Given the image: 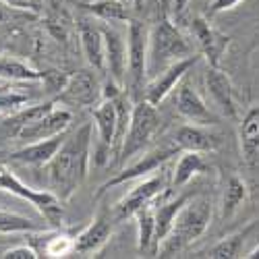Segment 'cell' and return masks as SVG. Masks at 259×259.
I'll use <instances>...</instances> for the list:
<instances>
[{
  "label": "cell",
  "instance_id": "obj_4",
  "mask_svg": "<svg viewBox=\"0 0 259 259\" xmlns=\"http://www.w3.org/2000/svg\"><path fill=\"white\" fill-rule=\"evenodd\" d=\"M0 191H7V193H11V195H17L19 199L29 201L41 215H44V220L52 228H60L62 226V218H64L62 201L54 195L50 189L44 191V189H33L29 185H25L5 164H0Z\"/></svg>",
  "mask_w": 259,
  "mask_h": 259
},
{
  "label": "cell",
  "instance_id": "obj_19",
  "mask_svg": "<svg viewBox=\"0 0 259 259\" xmlns=\"http://www.w3.org/2000/svg\"><path fill=\"white\" fill-rule=\"evenodd\" d=\"M62 135L56 137H48V139H39V141H31L25 147L13 152L9 158L13 162H21V164H31V166H46L60 149L62 145Z\"/></svg>",
  "mask_w": 259,
  "mask_h": 259
},
{
  "label": "cell",
  "instance_id": "obj_2",
  "mask_svg": "<svg viewBox=\"0 0 259 259\" xmlns=\"http://www.w3.org/2000/svg\"><path fill=\"white\" fill-rule=\"evenodd\" d=\"M211 222V201L207 197H193L187 199L183 209L179 211L172 230L158 247L160 257H175L183 253L189 245H193L197 239L205 234Z\"/></svg>",
  "mask_w": 259,
  "mask_h": 259
},
{
  "label": "cell",
  "instance_id": "obj_12",
  "mask_svg": "<svg viewBox=\"0 0 259 259\" xmlns=\"http://www.w3.org/2000/svg\"><path fill=\"white\" fill-rule=\"evenodd\" d=\"M114 224H116L114 213L100 211L96 218L75 236V253H79L81 257L100 253L102 247L110 241V236L114 232Z\"/></svg>",
  "mask_w": 259,
  "mask_h": 259
},
{
  "label": "cell",
  "instance_id": "obj_40",
  "mask_svg": "<svg viewBox=\"0 0 259 259\" xmlns=\"http://www.w3.org/2000/svg\"><path fill=\"white\" fill-rule=\"evenodd\" d=\"M77 3L79 5H85V3H92V0H77Z\"/></svg>",
  "mask_w": 259,
  "mask_h": 259
},
{
  "label": "cell",
  "instance_id": "obj_41",
  "mask_svg": "<svg viewBox=\"0 0 259 259\" xmlns=\"http://www.w3.org/2000/svg\"><path fill=\"white\" fill-rule=\"evenodd\" d=\"M124 3H128V5H133V0H124Z\"/></svg>",
  "mask_w": 259,
  "mask_h": 259
},
{
  "label": "cell",
  "instance_id": "obj_32",
  "mask_svg": "<svg viewBox=\"0 0 259 259\" xmlns=\"http://www.w3.org/2000/svg\"><path fill=\"white\" fill-rule=\"evenodd\" d=\"M41 81L46 83V92H60L64 88V83L69 81V77L58 73V71H50V73L41 75Z\"/></svg>",
  "mask_w": 259,
  "mask_h": 259
},
{
  "label": "cell",
  "instance_id": "obj_23",
  "mask_svg": "<svg viewBox=\"0 0 259 259\" xmlns=\"http://www.w3.org/2000/svg\"><path fill=\"white\" fill-rule=\"evenodd\" d=\"M90 15L98 17L100 21L112 23V21H131V5L124 0H92V3L79 5Z\"/></svg>",
  "mask_w": 259,
  "mask_h": 259
},
{
  "label": "cell",
  "instance_id": "obj_34",
  "mask_svg": "<svg viewBox=\"0 0 259 259\" xmlns=\"http://www.w3.org/2000/svg\"><path fill=\"white\" fill-rule=\"evenodd\" d=\"M243 0H211L209 5V15H218V13H224V11H230L234 7H239Z\"/></svg>",
  "mask_w": 259,
  "mask_h": 259
},
{
  "label": "cell",
  "instance_id": "obj_11",
  "mask_svg": "<svg viewBox=\"0 0 259 259\" xmlns=\"http://www.w3.org/2000/svg\"><path fill=\"white\" fill-rule=\"evenodd\" d=\"M94 124L98 128V149L94 152L96 164H106L110 162L112 156V143L116 135V122H118V112H116V102L114 100H102L94 110Z\"/></svg>",
  "mask_w": 259,
  "mask_h": 259
},
{
  "label": "cell",
  "instance_id": "obj_5",
  "mask_svg": "<svg viewBox=\"0 0 259 259\" xmlns=\"http://www.w3.org/2000/svg\"><path fill=\"white\" fill-rule=\"evenodd\" d=\"M160 128V114H158V106L149 104L145 98L137 100L133 104V112H131V124L122 143V149L118 154V162L131 160L135 154L143 152L149 145V141L154 139V135Z\"/></svg>",
  "mask_w": 259,
  "mask_h": 259
},
{
  "label": "cell",
  "instance_id": "obj_14",
  "mask_svg": "<svg viewBox=\"0 0 259 259\" xmlns=\"http://www.w3.org/2000/svg\"><path fill=\"white\" fill-rule=\"evenodd\" d=\"M102 33H104L106 71L112 81H116L118 85H124L126 83V58H128L126 39L122 37V33H118L108 23H102Z\"/></svg>",
  "mask_w": 259,
  "mask_h": 259
},
{
  "label": "cell",
  "instance_id": "obj_33",
  "mask_svg": "<svg viewBox=\"0 0 259 259\" xmlns=\"http://www.w3.org/2000/svg\"><path fill=\"white\" fill-rule=\"evenodd\" d=\"M0 257H3V259H37L39 253H37V249H33V247L21 245V247H13V249L5 251Z\"/></svg>",
  "mask_w": 259,
  "mask_h": 259
},
{
  "label": "cell",
  "instance_id": "obj_39",
  "mask_svg": "<svg viewBox=\"0 0 259 259\" xmlns=\"http://www.w3.org/2000/svg\"><path fill=\"white\" fill-rule=\"evenodd\" d=\"M29 3H31V7H33V9H39V5H41V0H29Z\"/></svg>",
  "mask_w": 259,
  "mask_h": 259
},
{
  "label": "cell",
  "instance_id": "obj_36",
  "mask_svg": "<svg viewBox=\"0 0 259 259\" xmlns=\"http://www.w3.org/2000/svg\"><path fill=\"white\" fill-rule=\"evenodd\" d=\"M3 3L7 5V7H13V9H33L31 7V3H29V0H3Z\"/></svg>",
  "mask_w": 259,
  "mask_h": 259
},
{
  "label": "cell",
  "instance_id": "obj_18",
  "mask_svg": "<svg viewBox=\"0 0 259 259\" xmlns=\"http://www.w3.org/2000/svg\"><path fill=\"white\" fill-rule=\"evenodd\" d=\"M205 85H207V92H209L213 104L218 106V110L226 118H236V114H239V108H236L234 88H232L230 77L220 67H207V71H205Z\"/></svg>",
  "mask_w": 259,
  "mask_h": 259
},
{
  "label": "cell",
  "instance_id": "obj_1",
  "mask_svg": "<svg viewBox=\"0 0 259 259\" xmlns=\"http://www.w3.org/2000/svg\"><path fill=\"white\" fill-rule=\"evenodd\" d=\"M92 158V122H85L62 141L56 156L46 164L48 189L67 203L79 191L90 172Z\"/></svg>",
  "mask_w": 259,
  "mask_h": 259
},
{
  "label": "cell",
  "instance_id": "obj_24",
  "mask_svg": "<svg viewBox=\"0 0 259 259\" xmlns=\"http://www.w3.org/2000/svg\"><path fill=\"white\" fill-rule=\"evenodd\" d=\"M187 195H181L172 201H166L162 203L158 209H156V236H154V255L158 253V247L162 245V241L168 236V232L172 230V224H175L179 211L183 209V205L187 203Z\"/></svg>",
  "mask_w": 259,
  "mask_h": 259
},
{
  "label": "cell",
  "instance_id": "obj_37",
  "mask_svg": "<svg viewBox=\"0 0 259 259\" xmlns=\"http://www.w3.org/2000/svg\"><path fill=\"white\" fill-rule=\"evenodd\" d=\"M11 19H13L11 11H9V9H5L3 5H0V25H3V23H11Z\"/></svg>",
  "mask_w": 259,
  "mask_h": 259
},
{
  "label": "cell",
  "instance_id": "obj_30",
  "mask_svg": "<svg viewBox=\"0 0 259 259\" xmlns=\"http://www.w3.org/2000/svg\"><path fill=\"white\" fill-rule=\"evenodd\" d=\"M41 75L29 64L17 58H0V79L3 81H41Z\"/></svg>",
  "mask_w": 259,
  "mask_h": 259
},
{
  "label": "cell",
  "instance_id": "obj_22",
  "mask_svg": "<svg viewBox=\"0 0 259 259\" xmlns=\"http://www.w3.org/2000/svg\"><path fill=\"white\" fill-rule=\"evenodd\" d=\"M209 166L207 162L203 160V154L199 152H183L175 170H172V187L175 189H181L185 187L189 181H193L197 175L201 172H207Z\"/></svg>",
  "mask_w": 259,
  "mask_h": 259
},
{
  "label": "cell",
  "instance_id": "obj_8",
  "mask_svg": "<svg viewBox=\"0 0 259 259\" xmlns=\"http://www.w3.org/2000/svg\"><path fill=\"white\" fill-rule=\"evenodd\" d=\"M164 187H166V181H164L162 175H160V177L141 179V181L114 205V218H116V222H122V220H126V218H131V215H135L139 209L152 205V203L162 195Z\"/></svg>",
  "mask_w": 259,
  "mask_h": 259
},
{
  "label": "cell",
  "instance_id": "obj_27",
  "mask_svg": "<svg viewBox=\"0 0 259 259\" xmlns=\"http://www.w3.org/2000/svg\"><path fill=\"white\" fill-rule=\"evenodd\" d=\"M46 228H48L46 224H37L21 213L0 209V234H33V232H44Z\"/></svg>",
  "mask_w": 259,
  "mask_h": 259
},
{
  "label": "cell",
  "instance_id": "obj_15",
  "mask_svg": "<svg viewBox=\"0 0 259 259\" xmlns=\"http://www.w3.org/2000/svg\"><path fill=\"white\" fill-rule=\"evenodd\" d=\"M175 104H177L179 114L183 118H187L189 122L203 124V126L215 124V114L207 108L205 100L195 90V85H191L189 81L177 85V100H175Z\"/></svg>",
  "mask_w": 259,
  "mask_h": 259
},
{
  "label": "cell",
  "instance_id": "obj_31",
  "mask_svg": "<svg viewBox=\"0 0 259 259\" xmlns=\"http://www.w3.org/2000/svg\"><path fill=\"white\" fill-rule=\"evenodd\" d=\"M52 110H54V102H44V104H37V106H29V108H25V110L17 112L13 118H9L7 124L13 128V135H15L21 126H25V124H31V122L39 120L41 116H46V114L52 112Z\"/></svg>",
  "mask_w": 259,
  "mask_h": 259
},
{
  "label": "cell",
  "instance_id": "obj_35",
  "mask_svg": "<svg viewBox=\"0 0 259 259\" xmlns=\"http://www.w3.org/2000/svg\"><path fill=\"white\" fill-rule=\"evenodd\" d=\"M189 3H191V0H170V11H172V15L181 17V15L185 13V9L189 7Z\"/></svg>",
  "mask_w": 259,
  "mask_h": 259
},
{
  "label": "cell",
  "instance_id": "obj_10",
  "mask_svg": "<svg viewBox=\"0 0 259 259\" xmlns=\"http://www.w3.org/2000/svg\"><path fill=\"white\" fill-rule=\"evenodd\" d=\"M96 69H85L69 77L64 88L58 92V102L71 106H94L102 98V83Z\"/></svg>",
  "mask_w": 259,
  "mask_h": 259
},
{
  "label": "cell",
  "instance_id": "obj_21",
  "mask_svg": "<svg viewBox=\"0 0 259 259\" xmlns=\"http://www.w3.org/2000/svg\"><path fill=\"white\" fill-rule=\"evenodd\" d=\"M177 147L183 152H199V154H207L213 152L218 147V137L203 124H185L177 131Z\"/></svg>",
  "mask_w": 259,
  "mask_h": 259
},
{
  "label": "cell",
  "instance_id": "obj_16",
  "mask_svg": "<svg viewBox=\"0 0 259 259\" xmlns=\"http://www.w3.org/2000/svg\"><path fill=\"white\" fill-rule=\"evenodd\" d=\"M71 120H73V114L69 110H56L54 108L52 112H48L46 116H41L39 120L21 126L19 131L15 133V137L19 141H25V143L56 137V135H62L71 126Z\"/></svg>",
  "mask_w": 259,
  "mask_h": 259
},
{
  "label": "cell",
  "instance_id": "obj_13",
  "mask_svg": "<svg viewBox=\"0 0 259 259\" xmlns=\"http://www.w3.org/2000/svg\"><path fill=\"white\" fill-rule=\"evenodd\" d=\"M191 33L197 39V46L201 48L203 56L207 58L209 67H220L222 56L228 50L230 39L220 33L215 27H211V23L203 17H195L191 21Z\"/></svg>",
  "mask_w": 259,
  "mask_h": 259
},
{
  "label": "cell",
  "instance_id": "obj_6",
  "mask_svg": "<svg viewBox=\"0 0 259 259\" xmlns=\"http://www.w3.org/2000/svg\"><path fill=\"white\" fill-rule=\"evenodd\" d=\"M126 48H128V58H126V81L131 96L143 98L141 90L147 79V50H149V29L137 19L128 21L126 29Z\"/></svg>",
  "mask_w": 259,
  "mask_h": 259
},
{
  "label": "cell",
  "instance_id": "obj_20",
  "mask_svg": "<svg viewBox=\"0 0 259 259\" xmlns=\"http://www.w3.org/2000/svg\"><path fill=\"white\" fill-rule=\"evenodd\" d=\"M239 143L243 160L253 166L259 158V106H253L245 112L239 122Z\"/></svg>",
  "mask_w": 259,
  "mask_h": 259
},
{
  "label": "cell",
  "instance_id": "obj_26",
  "mask_svg": "<svg viewBox=\"0 0 259 259\" xmlns=\"http://www.w3.org/2000/svg\"><path fill=\"white\" fill-rule=\"evenodd\" d=\"M41 257H69L75 253V236L62 232L60 228L46 230V241L37 249Z\"/></svg>",
  "mask_w": 259,
  "mask_h": 259
},
{
  "label": "cell",
  "instance_id": "obj_38",
  "mask_svg": "<svg viewBox=\"0 0 259 259\" xmlns=\"http://www.w3.org/2000/svg\"><path fill=\"white\" fill-rule=\"evenodd\" d=\"M245 257H251V259H259V245L249 253V255H245Z\"/></svg>",
  "mask_w": 259,
  "mask_h": 259
},
{
  "label": "cell",
  "instance_id": "obj_17",
  "mask_svg": "<svg viewBox=\"0 0 259 259\" xmlns=\"http://www.w3.org/2000/svg\"><path fill=\"white\" fill-rule=\"evenodd\" d=\"M77 33H79V44H81V50H83V56L88 60V64L92 69H96L98 73L106 71L102 25H98L90 17H83L77 23Z\"/></svg>",
  "mask_w": 259,
  "mask_h": 259
},
{
  "label": "cell",
  "instance_id": "obj_9",
  "mask_svg": "<svg viewBox=\"0 0 259 259\" xmlns=\"http://www.w3.org/2000/svg\"><path fill=\"white\" fill-rule=\"evenodd\" d=\"M199 60V56H187V58H181L177 62H172L170 67H166L160 75H156L152 81L145 85V92H143V98L154 104V106H160L172 92L177 90V85L185 79V75L189 73L191 67H195Z\"/></svg>",
  "mask_w": 259,
  "mask_h": 259
},
{
  "label": "cell",
  "instance_id": "obj_28",
  "mask_svg": "<svg viewBox=\"0 0 259 259\" xmlns=\"http://www.w3.org/2000/svg\"><path fill=\"white\" fill-rule=\"evenodd\" d=\"M137 218V249L154 253V236H156V211L147 205L135 213Z\"/></svg>",
  "mask_w": 259,
  "mask_h": 259
},
{
  "label": "cell",
  "instance_id": "obj_3",
  "mask_svg": "<svg viewBox=\"0 0 259 259\" xmlns=\"http://www.w3.org/2000/svg\"><path fill=\"white\" fill-rule=\"evenodd\" d=\"M168 7L170 5H164L160 19L149 29V50H147V77L149 79L160 75L172 62L193 54L191 44L177 29V25L172 23V19L168 15Z\"/></svg>",
  "mask_w": 259,
  "mask_h": 259
},
{
  "label": "cell",
  "instance_id": "obj_7",
  "mask_svg": "<svg viewBox=\"0 0 259 259\" xmlns=\"http://www.w3.org/2000/svg\"><path fill=\"white\" fill-rule=\"evenodd\" d=\"M179 147H162V149H156V152H149L145 156H141V160H137L135 164H131L128 168L116 172L112 179H108L96 193H94V199L98 201L104 193H108L110 189L118 187V185H124V183H131V181H137V179H143L147 175H152V172L160 170L172 156H177Z\"/></svg>",
  "mask_w": 259,
  "mask_h": 259
},
{
  "label": "cell",
  "instance_id": "obj_29",
  "mask_svg": "<svg viewBox=\"0 0 259 259\" xmlns=\"http://www.w3.org/2000/svg\"><path fill=\"white\" fill-rule=\"evenodd\" d=\"M251 228H245L243 232H236L230 236H224L222 241H218L213 247L205 251V257L211 259H234V257H243V245H245V236L249 234Z\"/></svg>",
  "mask_w": 259,
  "mask_h": 259
},
{
  "label": "cell",
  "instance_id": "obj_25",
  "mask_svg": "<svg viewBox=\"0 0 259 259\" xmlns=\"http://www.w3.org/2000/svg\"><path fill=\"white\" fill-rule=\"evenodd\" d=\"M249 197V189H247V183L241 179V177H228L226 185H224V195H222V203H220V215L224 220L232 218Z\"/></svg>",
  "mask_w": 259,
  "mask_h": 259
}]
</instances>
